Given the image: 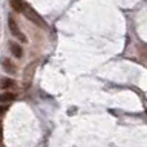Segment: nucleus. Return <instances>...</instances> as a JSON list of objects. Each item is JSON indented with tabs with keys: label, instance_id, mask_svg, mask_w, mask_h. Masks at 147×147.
Listing matches in <instances>:
<instances>
[{
	"label": "nucleus",
	"instance_id": "20e7f679",
	"mask_svg": "<svg viewBox=\"0 0 147 147\" xmlns=\"http://www.w3.org/2000/svg\"><path fill=\"white\" fill-rule=\"evenodd\" d=\"M1 66L4 67V70L7 71L8 74H16V66L12 63L9 58H1Z\"/></svg>",
	"mask_w": 147,
	"mask_h": 147
},
{
	"label": "nucleus",
	"instance_id": "f03ea898",
	"mask_svg": "<svg viewBox=\"0 0 147 147\" xmlns=\"http://www.w3.org/2000/svg\"><path fill=\"white\" fill-rule=\"evenodd\" d=\"M35 69H36V62H32L30 63L27 67L23 71V86L25 88H28L32 83V79H34V74H35Z\"/></svg>",
	"mask_w": 147,
	"mask_h": 147
},
{
	"label": "nucleus",
	"instance_id": "f257e3e1",
	"mask_svg": "<svg viewBox=\"0 0 147 147\" xmlns=\"http://www.w3.org/2000/svg\"><path fill=\"white\" fill-rule=\"evenodd\" d=\"M21 12H22L31 22L35 23V25L40 26V27H47V23L44 22V20L40 17V14L36 13L28 4H22V10H21Z\"/></svg>",
	"mask_w": 147,
	"mask_h": 147
},
{
	"label": "nucleus",
	"instance_id": "9d476101",
	"mask_svg": "<svg viewBox=\"0 0 147 147\" xmlns=\"http://www.w3.org/2000/svg\"><path fill=\"white\" fill-rule=\"evenodd\" d=\"M3 138V128H1V123H0V141Z\"/></svg>",
	"mask_w": 147,
	"mask_h": 147
},
{
	"label": "nucleus",
	"instance_id": "423d86ee",
	"mask_svg": "<svg viewBox=\"0 0 147 147\" xmlns=\"http://www.w3.org/2000/svg\"><path fill=\"white\" fill-rule=\"evenodd\" d=\"M16 99V96L10 92H4V93L0 94V102L1 103H9V102L14 101Z\"/></svg>",
	"mask_w": 147,
	"mask_h": 147
},
{
	"label": "nucleus",
	"instance_id": "1a4fd4ad",
	"mask_svg": "<svg viewBox=\"0 0 147 147\" xmlns=\"http://www.w3.org/2000/svg\"><path fill=\"white\" fill-rule=\"evenodd\" d=\"M7 110H8L7 106H0V116H1V115H4V112L7 111Z\"/></svg>",
	"mask_w": 147,
	"mask_h": 147
},
{
	"label": "nucleus",
	"instance_id": "39448f33",
	"mask_svg": "<svg viewBox=\"0 0 147 147\" xmlns=\"http://www.w3.org/2000/svg\"><path fill=\"white\" fill-rule=\"evenodd\" d=\"M9 48H10V52H12V54L14 57H17V58H21V57H22L23 51H22V48H21V45H18L17 43H10Z\"/></svg>",
	"mask_w": 147,
	"mask_h": 147
},
{
	"label": "nucleus",
	"instance_id": "7ed1b4c3",
	"mask_svg": "<svg viewBox=\"0 0 147 147\" xmlns=\"http://www.w3.org/2000/svg\"><path fill=\"white\" fill-rule=\"evenodd\" d=\"M8 25H9L10 32H12L13 35L16 36V38H18L21 41H22V43H27V39H26V36L23 35V34L20 31V28H18L17 22L14 21V18H13L12 16H9V20H8Z\"/></svg>",
	"mask_w": 147,
	"mask_h": 147
},
{
	"label": "nucleus",
	"instance_id": "0eeeda50",
	"mask_svg": "<svg viewBox=\"0 0 147 147\" xmlns=\"http://www.w3.org/2000/svg\"><path fill=\"white\" fill-rule=\"evenodd\" d=\"M10 5L16 12H21L22 10V1L21 0H10Z\"/></svg>",
	"mask_w": 147,
	"mask_h": 147
},
{
	"label": "nucleus",
	"instance_id": "6e6552de",
	"mask_svg": "<svg viewBox=\"0 0 147 147\" xmlns=\"http://www.w3.org/2000/svg\"><path fill=\"white\" fill-rule=\"evenodd\" d=\"M14 85V81L12 79H3L1 80V88L7 89V88H12Z\"/></svg>",
	"mask_w": 147,
	"mask_h": 147
}]
</instances>
